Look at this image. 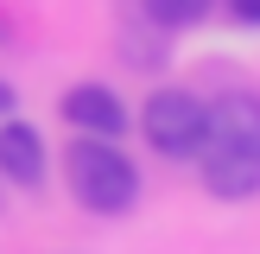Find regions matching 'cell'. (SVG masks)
<instances>
[{
    "instance_id": "cell-1",
    "label": "cell",
    "mask_w": 260,
    "mask_h": 254,
    "mask_svg": "<svg viewBox=\"0 0 260 254\" xmlns=\"http://www.w3.org/2000/svg\"><path fill=\"white\" fill-rule=\"evenodd\" d=\"M63 184H70V197L83 203V210H95V216H121V210H134V197H140L134 159H127L114 140H89V134L63 146Z\"/></svg>"
},
{
    "instance_id": "cell-2",
    "label": "cell",
    "mask_w": 260,
    "mask_h": 254,
    "mask_svg": "<svg viewBox=\"0 0 260 254\" xmlns=\"http://www.w3.org/2000/svg\"><path fill=\"white\" fill-rule=\"evenodd\" d=\"M140 134L165 152V159H190L210 134V102H197L190 89H152L140 108Z\"/></svg>"
},
{
    "instance_id": "cell-3",
    "label": "cell",
    "mask_w": 260,
    "mask_h": 254,
    "mask_svg": "<svg viewBox=\"0 0 260 254\" xmlns=\"http://www.w3.org/2000/svg\"><path fill=\"white\" fill-rule=\"evenodd\" d=\"M63 121L89 140H121L127 134V102L108 83H76V89H63Z\"/></svg>"
},
{
    "instance_id": "cell-4",
    "label": "cell",
    "mask_w": 260,
    "mask_h": 254,
    "mask_svg": "<svg viewBox=\"0 0 260 254\" xmlns=\"http://www.w3.org/2000/svg\"><path fill=\"white\" fill-rule=\"evenodd\" d=\"M203 146H235V152H260V96L229 89L210 102V134Z\"/></svg>"
},
{
    "instance_id": "cell-5",
    "label": "cell",
    "mask_w": 260,
    "mask_h": 254,
    "mask_svg": "<svg viewBox=\"0 0 260 254\" xmlns=\"http://www.w3.org/2000/svg\"><path fill=\"white\" fill-rule=\"evenodd\" d=\"M203 159V190L210 197H260V152H235V146H197Z\"/></svg>"
},
{
    "instance_id": "cell-6",
    "label": "cell",
    "mask_w": 260,
    "mask_h": 254,
    "mask_svg": "<svg viewBox=\"0 0 260 254\" xmlns=\"http://www.w3.org/2000/svg\"><path fill=\"white\" fill-rule=\"evenodd\" d=\"M0 178H13V184H45V140H38L32 121H0Z\"/></svg>"
},
{
    "instance_id": "cell-7",
    "label": "cell",
    "mask_w": 260,
    "mask_h": 254,
    "mask_svg": "<svg viewBox=\"0 0 260 254\" xmlns=\"http://www.w3.org/2000/svg\"><path fill=\"white\" fill-rule=\"evenodd\" d=\"M146 7L152 25H165V32H178V25H197L203 13H210V0H140Z\"/></svg>"
},
{
    "instance_id": "cell-8",
    "label": "cell",
    "mask_w": 260,
    "mask_h": 254,
    "mask_svg": "<svg viewBox=\"0 0 260 254\" xmlns=\"http://www.w3.org/2000/svg\"><path fill=\"white\" fill-rule=\"evenodd\" d=\"M229 13H235L241 25H260V0H229Z\"/></svg>"
},
{
    "instance_id": "cell-9",
    "label": "cell",
    "mask_w": 260,
    "mask_h": 254,
    "mask_svg": "<svg viewBox=\"0 0 260 254\" xmlns=\"http://www.w3.org/2000/svg\"><path fill=\"white\" fill-rule=\"evenodd\" d=\"M13 108H19V96H13V83H0V121H7Z\"/></svg>"
}]
</instances>
